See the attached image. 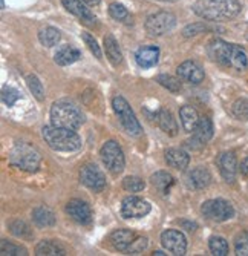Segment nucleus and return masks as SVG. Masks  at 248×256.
<instances>
[{
	"mask_svg": "<svg viewBox=\"0 0 248 256\" xmlns=\"http://www.w3.org/2000/svg\"><path fill=\"white\" fill-rule=\"evenodd\" d=\"M153 254H156V256H161V254H164L163 252H160V250H158V252H155Z\"/></svg>",
	"mask_w": 248,
	"mask_h": 256,
	"instance_id": "nucleus-46",
	"label": "nucleus"
},
{
	"mask_svg": "<svg viewBox=\"0 0 248 256\" xmlns=\"http://www.w3.org/2000/svg\"><path fill=\"white\" fill-rule=\"evenodd\" d=\"M81 2H84V4H87V5H91V6L100 5V0H81Z\"/></svg>",
	"mask_w": 248,
	"mask_h": 256,
	"instance_id": "nucleus-45",
	"label": "nucleus"
},
{
	"mask_svg": "<svg viewBox=\"0 0 248 256\" xmlns=\"http://www.w3.org/2000/svg\"><path fill=\"white\" fill-rule=\"evenodd\" d=\"M0 254H3V256H20V254L25 256V254H28V252L25 247H20V246H15L12 242L2 240V242H0Z\"/></svg>",
	"mask_w": 248,
	"mask_h": 256,
	"instance_id": "nucleus-32",
	"label": "nucleus"
},
{
	"mask_svg": "<svg viewBox=\"0 0 248 256\" xmlns=\"http://www.w3.org/2000/svg\"><path fill=\"white\" fill-rule=\"evenodd\" d=\"M160 2H176V0H160Z\"/></svg>",
	"mask_w": 248,
	"mask_h": 256,
	"instance_id": "nucleus-47",
	"label": "nucleus"
},
{
	"mask_svg": "<svg viewBox=\"0 0 248 256\" xmlns=\"http://www.w3.org/2000/svg\"><path fill=\"white\" fill-rule=\"evenodd\" d=\"M80 57H81V52L77 48H74L71 44H66V46H61V48L55 52L54 60L60 66H67V64H72L77 60H80Z\"/></svg>",
	"mask_w": 248,
	"mask_h": 256,
	"instance_id": "nucleus-23",
	"label": "nucleus"
},
{
	"mask_svg": "<svg viewBox=\"0 0 248 256\" xmlns=\"http://www.w3.org/2000/svg\"><path fill=\"white\" fill-rule=\"evenodd\" d=\"M230 66H233L235 69H239V71H244V69H247V66H248V57H247L245 51L236 44H233Z\"/></svg>",
	"mask_w": 248,
	"mask_h": 256,
	"instance_id": "nucleus-30",
	"label": "nucleus"
},
{
	"mask_svg": "<svg viewBox=\"0 0 248 256\" xmlns=\"http://www.w3.org/2000/svg\"><path fill=\"white\" fill-rule=\"evenodd\" d=\"M103 43H104V52H106L109 62L114 66H118L123 62V54H121V50H120L118 42L115 40V37L109 34L104 37Z\"/></svg>",
	"mask_w": 248,
	"mask_h": 256,
	"instance_id": "nucleus-24",
	"label": "nucleus"
},
{
	"mask_svg": "<svg viewBox=\"0 0 248 256\" xmlns=\"http://www.w3.org/2000/svg\"><path fill=\"white\" fill-rule=\"evenodd\" d=\"M66 212L69 214V216L77 221L78 224L89 226L92 222V210L84 201L81 200H71L66 206Z\"/></svg>",
	"mask_w": 248,
	"mask_h": 256,
	"instance_id": "nucleus-15",
	"label": "nucleus"
},
{
	"mask_svg": "<svg viewBox=\"0 0 248 256\" xmlns=\"http://www.w3.org/2000/svg\"><path fill=\"white\" fill-rule=\"evenodd\" d=\"M51 122L54 126L77 130L84 123V115L74 103L60 100L51 108Z\"/></svg>",
	"mask_w": 248,
	"mask_h": 256,
	"instance_id": "nucleus-3",
	"label": "nucleus"
},
{
	"mask_svg": "<svg viewBox=\"0 0 248 256\" xmlns=\"http://www.w3.org/2000/svg\"><path fill=\"white\" fill-rule=\"evenodd\" d=\"M135 240H137V235L132 230H117L110 235L112 246L120 252H127V248L132 246Z\"/></svg>",
	"mask_w": 248,
	"mask_h": 256,
	"instance_id": "nucleus-21",
	"label": "nucleus"
},
{
	"mask_svg": "<svg viewBox=\"0 0 248 256\" xmlns=\"http://www.w3.org/2000/svg\"><path fill=\"white\" fill-rule=\"evenodd\" d=\"M241 174L244 175V176H248V158H245L242 162H241Z\"/></svg>",
	"mask_w": 248,
	"mask_h": 256,
	"instance_id": "nucleus-44",
	"label": "nucleus"
},
{
	"mask_svg": "<svg viewBox=\"0 0 248 256\" xmlns=\"http://www.w3.org/2000/svg\"><path fill=\"white\" fill-rule=\"evenodd\" d=\"M35 254L38 256H57V254H66L64 248L55 242V241H41L35 247Z\"/></svg>",
	"mask_w": 248,
	"mask_h": 256,
	"instance_id": "nucleus-28",
	"label": "nucleus"
},
{
	"mask_svg": "<svg viewBox=\"0 0 248 256\" xmlns=\"http://www.w3.org/2000/svg\"><path fill=\"white\" fill-rule=\"evenodd\" d=\"M61 38V32L57 30V28H52V26H48V28H43L40 32H38V40L43 46H46V48H52L55 46Z\"/></svg>",
	"mask_w": 248,
	"mask_h": 256,
	"instance_id": "nucleus-29",
	"label": "nucleus"
},
{
	"mask_svg": "<svg viewBox=\"0 0 248 256\" xmlns=\"http://www.w3.org/2000/svg\"><path fill=\"white\" fill-rule=\"evenodd\" d=\"M212 136H213V123L209 117H202L196 129L193 130V138L190 142H187V144L193 149H199L204 146Z\"/></svg>",
	"mask_w": 248,
	"mask_h": 256,
	"instance_id": "nucleus-13",
	"label": "nucleus"
},
{
	"mask_svg": "<svg viewBox=\"0 0 248 256\" xmlns=\"http://www.w3.org/2000/svg\"><path fill=\"white\" fill-rule=\"evenodd\" d=\"M9 230L12 232L15 236H18V238H29L32 235L29 226L25 221H20V220L11 221L9 222Z\"/></svg>",
	"mask_w": 248,
	"mask_h": 256,
	"instance_id": "nucleus-33",
	"label": "nucleus"
},
{
	"mask_svg": "<svg viewBox=\"0 0 248 256\" xmlns=\"http://www.w3.org/2000/svg\"><path fill=\"white\" fill-rule=\"evenodd\" d=\"M161 244L172 254H186L187 252V240L183 232H179V230L170 228V230L163 232Z\"/></svg>",
	"mask_w": 248,
	"mask_h": 256,
	"instance_id": "nucleus-11",
	"label": "nucleus"
},
{
	"mask_svg": "<svg viewBox=\"0 0 248 256\" xmlns=\"http://www.w3.org/2000/svg\"><path fill=\"white\" fill-rule=\"evenodd\" d=\"M193 12L209 22L232 20L241 12L239 0H198Z\"/></svg>",
	"mask_w": 248,
	"mask_h": 256,
	"instance_id": "nucleus-1",
	"label": "nucleus"
},
{
	"mask_svg": "<svg viewBox=\"0 0 248 256\" xmlns=\"http://www.w3.org/2000/svg\"><path fill=\"white\" fill-rule=\"evenodd\" d=\"M144 188H146V182L138 176H126L123 180V189L127 192L137 194V192H141Z\"/></svg>",
	"mask_w": 248,
	"mask_h": 256,
	"instance_id": "nucleus-34",
	"label": "nucleus"
},
{
	"mask_svg": "<svg viewBox=\"0 0 248 256\" xmlns=\"http://www.w3.org/2000/svg\"><path fill=\"white\" fill-rule=\"evenodd\" d=\"M210 182H212V174L209 172V169L202 168V166L195 168L187 175V184L195 190H201V189L209 188Z\"/></svg>",
	"mask_w": 248,
	"mask_h": 256,
	"instance_id": "nucleus-18",
	"label": "nucleus"
},
{
	"mask_svg": "<svg viewBox=\"0 0 248 256\" xmlns=\"http://www.w3.org/2000/svg\"><path fill=\"white\" fill-rule=\"evenodd\" d=\"M112 108H114L115 114L118 115V118L123 124V128L127 130V134L130 135H140L143 132L140 122L135 117V114L130 108V104L127 103V100L121 96H117L112 100Z\"/></svg>",
	"mask_w": 248,
	"mask_h": 256,
	"instance_id": "nucleus-6",
	"label": "nucleus"
},
{
	"mask_svg": "<svg viewBox=\"0 0 248 256\" xmlns=\"http://www.w3.org/2000/svg\"><path fill=\"white\" fill-rule=\"evenodd\" d=\"M18 98H20V96H18V92L14 88H6V86L3 88V90H2V100H3V103L6 106H14Z\"/></svg>",
	"mask_w": 248,
	"mask_h": 256,
	"instance_id": "nucleus-41",
	"label": "nucleus"
},
{
	"mask_svg": "<svg viewBox=\"0 0 248 256\" xmlns=\"http://www.w3.org/2000/svg\"><path fill=\"white\" fill-rule=\"evenodd\" d=\"M210 28L207 25H204V23H193V25H189L183 30V34L184 37H193L196 34H201L204 31H209Z\"/></svg>",
	"mask_w": 248,
	"mask_h": 256,
	"instance_id": "nucleus-42",
	"label": "nucleus"
},
{
	"mask_svg": "<svg viewBox=\"0 0 248 256\" xmlns=\"http://www.w3.org/2000/svg\"><path fill=\"white\" fill-rule=\"evenodd\" d=\"M156 80H158V83H160L161 86H164L170 92L181 90V82H179V78H175V77L167 76V74H161V76H158Z\"/></svg>",
	"mask_w": 248,
	"mask_h": 256,
	"instance_id": "nucleus-36",
	"label": "nucleus"
},
{
	"mask_svg": "<svg viewBox=\"0 0 248 256\" xmlns=\"http://www.w3.org/2000/svg\"><path fill=\"white\" fill-rule=\"evenodd\" d=\"M32 220L38 227H52L55 226V216L49 207L38 206L32 210Z\"/></svg>",
	"mask_w": 248,
	"mask_h": 256,
	"instance_id": "nucleus-26",
	"label": "nucleus"
},
{
	"mask_svg": "<svg viewBox=\"0 0 248 256\" xmlns=\"http://www.w3.org/2000/svg\"><path fill=\"white\" fill-rule=\"evenodd\" d=\"M61 4L67 12L74 14L81 23H84V25H87V26L95 25V22H97L95 16L84 5V2H81V0H61Z\"/></svg>",
	"mask_w": 248,
	"mask_h": 256,
	"instance_id": "nucleus-14",
	"label": "nucleus"
},
{
	"mask_svg": "<svg viewBox=\"0 0 248 256\" xmlns=\"http://www.w3.org/2000/svg\"><path fill=\"white\" fill-rule=\"evenodd\" d=\"M80 181L87 189L94 192H103L106 188V176L95 164H86L80 170Z\"/></svg>",
	"mask_w": 248,
	"mask_h": 256,
	"instance_id": "nucleus-9",
	"label": "nucleus"
},
{
	"mask_svg": "<svg viewBox=\"0 0 248 256\" xmlns=\"http://www.w3.org/2000/svg\"><path fill=\"white\" fill-rule=\"evenodd\" d=\"M232 51H233V44L224 42L221 38H213L207 44V54L209 57L222 64V66H230V58H232Z\"/></svg>",
	"mask_w": 248,
	"mask_h": 256,
	"instance_id": "nucleus-12",
	"label": "nucleus"
},
{
	"mask_svg": "<svg viewBox=\"0 0 248 256\" xmlns=\"http://www.w3.org/2000/svg\"><path fill=\"white\" fill-rule=\"evenodd\" d=\"M150 181H152V184L155 186V188L160 190L161 194H164V195L169 194L170 188L175 184V178L170 174L164 172V170H160V172L153 174Z\"/></svg>",
	"mask_w": 248,
	"mask_h": 256,
	"instance_id": "nucleus-27",
	"label": "nucleus"
},
{
	"mask_svg": "<svg viewBox=\"0 0 248 256\" xmlns=\"http://www.w3.org/2000/svg\"><path fill=\"white\" fill-rule=\"evenodd\" d=\"M179 117H181V123L186 132H193L199 123V114L193 106H183L179 109Z\"/></svg>",
	"mask_w": 248,
	"mask_h": 256,
	"instance_id": "nucleus-25",
	"label": "nucleus"
},
{
	"mask_svg": "<svg viewBox=\"0 0 248 256\" xmlns=\"http://www.w3.org/2000/svg\"><path fill=\"white\" fill-rule=\"evenodd\" d=\"M135 58H137L138 66L144 69L152 68L158 63V58H160V48L158 46H143L135 54Z\"/></svg>",
	"mask_w": 248,
	"mask_h": 256,
	"instance_id": "nucleus-19",
	"label": "nucleus"
},
{
	"mask_svg": "<svg viewBox=\"0 0 248 256\" xmlns=\"http://www.w3.org/2000/svg\"><path fill=\"white\" fill-rule=\"evenodd\" d=\"M201 212L204 214V216H207L209 220L218 221V222L227 221V220L235 216L233 206L229 201L222 200V198L206 201L204 204H202V207H201Z\"/></svg>",
	"mask_w": 248,
	"mask_h": 256,
	"instance_id": "nucleus-8",
	"label": "nucleus"
},
{
	"mask_svg": "<svg viewBox=\"0 0 248 256\" xmlns=\"http://www.w3.org/2000/svg\"><path fill=\"white\" fill-rule=\"evenodd\" d=\"M232 112L238 120H248V100L247 98H239L233 103Z\"/></svg>",
	"mask_w": 248,
	"mask_h": 256,
	"instance_id": "nucleus-35",
	"label": "nucleus"
},
{
	"mask_svg": "<svg viewBox=\"0 0 248 256\" xmlns=\"http://www.w3.org/2000/svg\"><path fill=\"white\" fill-rule=\"evenodd\" d=\"M166 162L176 170H186L189 168L190 156L183 149H169L166 150Z\"/></svg>",
	"mask_w": 248,
	"mask_h": 256,
	"instance_id": "nucleus-20",
	"label": "nucleus"
},
{
	"mask_svg": "<svg viewBox=\"0 0 248 256\" xmlns=\"http://www.w3.org/2000/svg\"><path fill=\"white\" fill-rule=\"evenodd\" d=\"M218 168L222 175V178L227 182H233L238 174V160L233 152H222L218 160Z\"/></svg>",
	"mask_w": 248,
	"mask_h": 256,
	"instance_id": "nucleus-17",
	"label": "nucleus"
},
{
	"mask_svg": "<svg viewBox=\"0 0 248 256\" xmlns=\"http://www.w3.org/2000/svg\"><path fill=\"white\" fill-rule=\"evenodd\" d=\"M176 72H178V77L190 83V84H199L201 82H204V69H202L196 62H184L178 66L176 69Z\"/></svg>",
	"mask_w": 248,
	"mask_h": 256,
	"instance_id": "nucleus-16",
	"label": "nucleus"
},
{
	"mask_svg": "<svg viewBox=\"0 0 248 256\" xmlns=\"http://www.w3.org/2000/svg\"><path fill=\"white\" fill-rule=\"evenodd\" d=\"M209 247L215 256H227L229 254V242L222 236H212Z\"/></svg>",
	"mask_w": 248,
	"mask_h": 256,
	"instance_id": "nucleus-31",
	"label": "nucleus"
},
{
	"mask_svg": "<svg viewBox=\"0 0 248 256\" xmlns=\"http://www.w3.org/2000/svg\"><path fill=\"white\" fill-rule=\"evenodd\" d=\"M109 14L112 18H115V20H124L129 17V11L127 8L123 5V4H110L109 6Z\"/></svg>",
	"mask_w": 248,
	"mask_h": 256,
	"instance_id": "nucleus-39",
	"label": "nucleus"
},
{
	"mask_svg": "<svg viewBox=\"0 0 248 256\" xmlns=\"http://www.w3.org/2000/svg\"><path fill=\"white\" fill-rule=\"evenodd\" d=\"M150 204L138 196H127L121 204V215L126 220L130 218H143L150 212Z\"/></svg>",
	"mask_w": 248,
	"mask_h": 256,
	"instance_id": "nucleus-10",
	"label": "nucleus"
},
{
	"mask_svg": "<svg viewBox=\"0 0 248 256\" xmlns=\"http://www.w3.org/2000/svg\"><path fill=\"white\" fill-rule=\"evenodd\" d=\"M9 162L20 170L37 172L41 162V156L34 146L28 143H17L9 152Z\"/></svg>",
	"mask_w": 248,
	"mask_h": 256,
	"instance_id": "nucleus-4",
	"label": "nucleus"
},
{
	"mask_svg": "<svg viewBox=\"0 0 248 256\" xmlns=\"http://www.w3.org/2000/svg\"><path fill=\"white\" fill-rule=\"evenodd\" d=\"M26 82H28V88H29V90L32 92V96H34L38 102H43V100H44V89H43L41 82H40L35 76H28Z\"/></svg>",
	"mask_w": 248,
	"mask_h": 256,
	"instance_id": "nucleus-37",
	"label": "nucleus"
},
{
	"mask_svg": "<svg viewBox=\"0 0 248 256\" xmlns=\"http://www.w3.org/2000/svg\"><path fill=\"white\" fill-rule=\"evenodd\" d=\"M41 135L44 143L57 152H75L81 149V138L75 130L51 124L41 129Z\"/></svg>",
	"mask_w": 248,
	"mask_h": 256,
	"instance_id": "nucleus-2",
	"label": "nucleus"
},
{
	"mask_svg": "<svg viewBox=\"0 0 248 256\" xmlns=\"http://www.w3.org/2000/svg\"><path fill=\"white\" fill-rule=\"evenodd\" d=\"M176 25V17L172 12L167 11H160L155 12L152 16L147 17L144 28L150 36H164L166 32H170Z\"/></svg>",
	"mask_w": 248,
	"mask_h": 256,
	"instance_id": "nucleus-7",
	"label": "nucleus"
},
{
	"mask_svg": "<svg viewBox=\"0 0 248 256\" xmlns=\"http://www.w3.org/2000/svg\"><path fill=\"white\" fill-rule=\"evenodd\" d=\"M235 250H236V254L239 256H248V232H242L236 238Z\"/></svg>",
	"mask_w": 248,
	"mask_h": 256,
	"instance_id": "nucleus-40",
	"label": "nucleus"
},
{
	"mask_svg": "<svg viewBox=\"0 0 248 256\" xmlns=\"http://www.w3.org/2000/svg\"><path fill=\"white\" fill-rule=\"evenodd\" d=\"M155 120H156L158 126H160L167 135L175 136L178 134V124H176V120L173 118L170 110H166V109L158 110L155 115Z\"/></svg>",
	"mask_w": 248,
	"mask_h": 256,
	"instance_id": "nucleus-22",
	"label": "nucleus"
},
{
	"mask_svg": "<svg viewBox=\"0 0 248 256\" xmlns=\"http://www.w3.org/2000/svg\"><path fill=\"white\" fill-rule=\"evenodd\" d=\"M81 38L84 40V43L87 44V48H89V51H91L98 60L103 57V54H101V50H100V44L97 43V40L94 38V36H91L89 32H83L81 34Z\"/></svg>",
	"mask_w": 248,
	"mask_h": 256,
	"instance_id": "nucleus-38",
	"label": "nucleus"
},
{
	"mask_svg": "<svg viewBox=\"0 0 248 256\" xmlns=\"http://www.w3.org/2000/svg\"><path fill=\"white\" fill-rule=\"evenodd\" d=\"M146 247H147V238H140V236H137V240H135V241L132 242V246L127 248L126 253L137 254V253H141Z\"/></svg>",
	"mask_w": 248,
	"mask_h": 256,
	"instance_id": "nucleus-43",
	"label": "nucleus"
},
{
	"mask_svg": "<svg viewBox=\"0 0 248 256\" xmlns=\"http://www.w3.org/2000/svg\"><path fill=\"white\" fill-rule=\"evenodd\" d=\"M100 155H101V160L109 172H112L114 175H118L124 170V164H126L124 154H123L121 146L115 142V140H109V142H106L101 146Z\"/></svg>",
	"mask_w": 248,
	"mask_h": 256,
	"instance_id": "nucleus-5",
	"label": "nucleus"
}]
</instances>
